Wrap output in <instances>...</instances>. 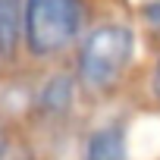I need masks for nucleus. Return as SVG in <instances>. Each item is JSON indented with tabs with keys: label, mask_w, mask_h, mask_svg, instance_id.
<instances>
[{
	"label": "nucleus",
	"mask_w": 160,
	"mask_h": 160,
	"mask_svg": "<svg viewBox=\"0 0 160 160\" xmlns=\"http://www.w3.org/2000/svg\"><path fill=\"white\" fill-rule=\"evenodd\" d=\"M85 22V0H25L22 3V41L32 57L50 60L63 53Z\"/></svg>",
	"instance_id": "2"
},
{
	"label": "nucleus",
	"mask_w": 160,
	"mask_h": 160,
	"mask_svg": "<svg viewBox=\"0 0 160 160\" xmlns=\"http://www.w3.org/2000/svg\"><path fill=\"white\" fill-rule=\"evenodd\" d=\"M82 160H129V151H126V126L122 122L98 126L85 138Z\"/></svg>",
	"instance_id": "4"
},
{
	"label": "nucleus",
	"mask_w": 160,
	"mask_h": 160,
	"mask_svg": "<svg viewBox=\"0 0 160 160\" xmlns=\"http://www.w3.org/2000/svg\"><path fill=\"white\" fill-rule=\"evenodd\" d=\"M22 3L25 0H0V60H13L22 44Z\"/></svg>",
	"instance_id": "5"
},
{
	"label": "nucleus",
	"mask_w": 160,
	"mask_h": 160,
	"mask_svg": "<svg viewBox=\"0 0 160 160\" xmlns=\"http://www.w3.org/2000/svg\"><path fill=\"white\" fill-rule=\"evenodd\" d=\"M7 154H10V138H7V129L0 126V160H7Z\"/></svg>",
	"instance_id": "7"
},
{
	"label": "nucleus",
	"mask_w": 160,
	"mask_h": 160,
	"mask_svg": "<svg viewBox=\"0 0 160 160\" xmlns=\"http://www.w3.org/2000/svg\"><path fill=\"white\" fill-rule=\"evenodd\" d=\"M132 53H135V35L129 25L119 22L94 25L78 44L72 78L88 94H104L122 78V72L132 63Z\"/></svg>",
	"instance_id": "1"
},
{
	"label": "nucleus",
	"mask_w": 160,
	"mask_h": 160,
	"mask_svg": "<svg viewBox=\"0 0 160 160\" xmlns=\"http://www.w3.org/2000/svg\"><path fill=\"white\" fill-rule=\"evenodd\" d=\"M72 98H75V78L69 72H57V75H50L41 85V91L35 98V110L44 119H57V116L69 113Z\"/></svg>",
	"instance_id": "3"
},
{
	"label": "nucleus",
	"mask_w": 160,
	"mask_h": 160,
	"mask_svg": "<svg viewBox=\"0 0 160 160\" xmlns=\"http://www.w3.org/2000/svg\"><path fill=\"white\" fill-rule=\"evenodd\" d=\"M154 94H157V101H160V60H157V66H154Z\"/></svg>",
	"instance_id": "8"
},
{
	"label": "nucleus",
	"mask_w": 160,
	"mask_h": 160,
	"mask_svg": "<svg viewBox=\"0 0 160 160\" xmlns=\"http://www.w3.org/2000/svg\"><path fill=\"white\" fill-rule=\"evenodd\" d=\"M141 16H144V22H148L151 28L160 32V0H151V3L141 10Z\"/></svg>",
	"instance_id": "6"
}]
</instances>
